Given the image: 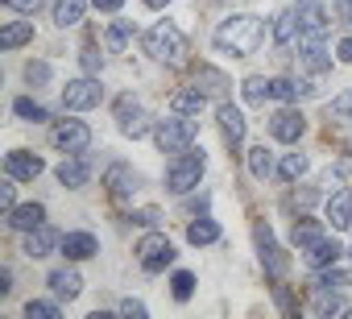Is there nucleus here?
<instances>
[{"label":"nucleus","mask_w":352,"mask_h":319,"mask_svg":"<svg viewBox=\"0 0 352 319\" xmlns=\"http://www.w3.org/2000/svg\"><path fill=\"white\" fill-rule=\"evenodd\" d=\"M195 137H199V120H191L183 112H174L170 120H157L153 124V145L162 153H183V149L195 145Z\"/></svg>","instance_id":"obj_4"},{"label":"nucleus","mask_w":352,"mask_h":319,"mask_svg":"<svg viewBox=\"0 0 352 319\" xmlns=\"http://www.w3.org/2000/svg\"><path fill=\"white\" fill-rule=\"evenodd\" d=\"M83 13H87V0H54V25H58V30L79 25Z\"/></svg>","instance_id":"obj_23"},{"label":"nucleus","mask_w":352,"mask_h":319,"mask_svg":"<svg viewBox=\"0 0 352 319\" xmlns=\"http://www.w3.org/2000/svg\"><path fill=\"white\" fill-rule=\"evenodd\" d=\"M336 54H340V63H352V38H340Z\"/></svg>","instance_id":"obj_47"},{"label":"nucleus","mask_w":352,"mask_h":319,"mask_svg":"<svg viewBox=\"0 0 352 319\" xmlns=\"http://www.w3.org/2000/svg\"><path fill=\"white\" fill-rule=\"evenodd\" d=\"M25 319H58V302L30 298V302H25Z\"/></svg>","instance_id":"obj_37"},{"label":"nucleus","mask_w":352,"mask_h":319,"mask_svg":"<svg viewBox=\"0 0 352 319\" xmlns=\"http://www.w3.org/2000/svg\"><path fill=\"white\" fill-rule=\"evenodd\" d=\"M319 286H327V290H336V286H348V274H340V270H331V265H327V270L319 274Z\"/></svg>","instance_id":"obj_40"},{"label":"nucleus","mask_w":352,"mask_h":319,"mask_svg":"<svg viewBox=\"0 0 352 319\" xmlns=\"http://www.w3.org/2000/svg\"><path fill=\"white\" fill-rule=\"evenodd\" d=\"M0 294H13V274L0 270Z\"/></svg>","instance_id":"obj_49"},{"label":"nucleus","mask_w":352,"mask_h":319,"mask_svg":"<svg viewBox=\"0 0 352 319\" xmlns=\"http://www.w3.org/2000/svg\"><path fill=\"white\" fill-rule=\"evenodd\" d=\"M274 298H278V307H282L286 315H294V311H298V302H294V298L286 294V286H274Z\"/></svg>","instance_id":"obj_44"},{"label":"nucleus","mask_w":352,"mask_h":319,"mask_svg":"<svg viewBox=\"0 0 352 319\" xmlns=\"http://www.w3.org/2000/svg\"><path fill=\"white\" fill-rule=\"evenodd\" d=\"M216 120H220V133H224V141H228L232 149H241V141H245V112H241V108H232L228 100H220V108H216Z\"/></svg>","instance_id":"obj_14"},{"label":"nucleus","mask_w":352,"mask_h":319,"mask_svg":"<svg viewBox=\"0 0 352 319\" xmlns=\"http://www.w3.org/2000/svg\"><path fill=\"white\" fill-rule=\"evenodd\" d=\"M13 116H21L25 124H38V120H50V112H46V104H38V100H30V96H21V100H13Z\"/></svg>","instance_id":"obj_31"},{"label":"nucleus","mask_w":352,"mask_h":319,"mask_svg":"<svg viewBox=\"0 0 352 319\" xmlns=\"http://www.w3.org/2000/svg\"><path fill=\"white\" fill-rule=\"evenodd\" d=\"M174 257V245H170V236L166 232H149V236H141V245H137V261H141V270L145 274H162Z\"/></svg>","instance_id":"obj_5"},{"label":"nucleus","mask_w":352,"mask_h":319,"mask_svg":"<svg viewBox=\"0 0 352 319\" xmlns=\"http://www.w3.org/2000/svg\"><path fill=\"white\" fill-rule=\"evenodd\" d=\"M54 249H63V236L54 232V228H34V232H25V241H21V253L30 257V261H38V257H50Z\"/></svg>","instance_id":"obj_12"},{"label":"nucleus","mask_w":352,"mask_h":319,"mask_svg":"<svg viewBox=\"0 0 352 319\" xmlns=\"http://www.w3.org/2000/svg\"><path fill=\"white\" fill-rule=\"evenodd\" d=\"M100 67H104V58H100V50H96V46H87V50H83V71H91V75H96Z\"/></svg>","instance_id":"obj_43"},{"label":"nucleus","mask_w":352,"mask_h":319,"mask_svg":"<svg viewBox=\"0 0 352 319\" xmlns=\"http://www.w3.org/2000/svg\"><path fill=\"white\" fill-rule=\"evenodd\" d=\"M129 220H133V224H141V228H157V220H162V216H157L153 208H145V212H133Z\"/></svg>","instance_id":"obj_42"},{"label":"nucleus","mask_w":352,"mask_h":319,"mask_svg":"<svg viewBox=\"0 0 352 319\" xmlns=\"http://www.w3.org/2000/svg\"><path fill=\"white\" fill-rule=\"evenodd\" d=\"M261 42H265V17H253V13H232L212 34V46L228 58H249L257 54Z\"/></svg>","instance_id":"obj_1"},{"label":"nucleus","mask_w":352,"mask_h":319,"mask_svg":"<svg viewBox=\"0 0 352 319\" xmlns=\"http://www.w3.org/2000/svg\"><path fill=\"white\" fill-rule=\"evenodd\" d=\"M307 170H311V157H307V153H286L282 162H278V179H282V183H298Z\"/></svg>","instance_id":"obj_25"},{"label":"nucleus","mask_w":352,"mask_h":319,"mask_svg":"<svg viewBox=\"0 0 352 319\" xmlns=\"http://www.w3.org/2000/svg\"><path fill=\"white\" fill-rule=\"evenodd\" d=\"M307 311L311 315H336V311H344V302L327 290V286H319L315 294H311V302H307Z\"/></svg>","instance_id":"obj_32"},{"label":"nucleus","mask_w":352,"mask_h":319,"mask_svg":"<svg viewBox=\"0 0 352 319\" xmlns=\"http://www.w3.org/2000/svg\"><path fill=\"white\" fill-rule=\"evenodd\" d=\"M327 220H331V228H352V195L348 191H336L327 199Z\"/></svg>","instance_id":"obj_24"},{"label":"nucleus","mask_w":352,"mask_h":319,"mask_svg":"<svg viewBox=\"0 0 352 319\" xmlns=\"http://www.w3.org/2000/svg\"><path fill=\"white\" fill-rule=\"evenodd\" d=\"M120 315H133V319H145V302H141V298H124V302H120Z\"/></svg>","instance_id":"obj_45"},{"label":"nucleus","mask_w":352,"mask_h":319,"mask_svg":"<svg viewBox=\"0 0 352 319\" xmlns=\"http://www.w3.org/2000/svg\"><path fill=\"white\" fill-rule=\"evenodd\" d=\"M0 208H5V212L17 208V179H13V175L5 179V187H0Z\"/></svg>","instance_id":"obj_39"},{"label":"nucleus","mask_w":352,"mask_h":319,"mask_svg":"<svg viewBox=\"0 0 352 319\" xmlns=\"http://www.w3.org/2000/svg\"><path fill=\"white\" fill-rule=\"evenodd\" d=\"M46 286H50V294L54 298H63V302H75L79 294H83V278H79V270H50V278H46Z\"/></svg>","instance_id":"obj_15"},{"label":"nucleus","mask_w":352,"mask_h":319,"mask_svg":"<svg viewBox=\"0 0 352 319\" xmlns=\"http://www.w3.org/2000/svg\"><path fill=\"white\" fill-rule=\"evenodd\" d=\"M204 170H208V157H204V149H183V153H174V162L166 166V191H174V195H187V191H195L199 187V179H204Z\"/></svg>","instance_id":"obj_3"},{"label":"nucleus","mask_w":352,"mask_h":319,"mask_svg":"<svg viewBox=\"0 0 352 319\" xmlns=\"http://www.w3.org/2000/svg\"><path fill=\"white\" fill-rule=\"evenodd\" d=\"M208 104V96L199 87H183V91H174L170 96V112H183V116H199Z\"/></svg>","instance_id":"obj_22"},{"label":"nucleus","mask_w":352,"mask_h":319,"mask_svg":"<svg viewBox=\"0 0 352 319\" xmlns=\"http://www.w3.org/2000/svg\"><path fill=\"white\" fill-rule=\"evenodd\" d=\"M50 145L63 149L67 157H71V153H83V149L91 145V129H87L83 120H58V124L50 129Z\"/></svg>","instance_id":"obj_9"},{"label":"nucleus","mask_w":352,"mask_h":319,"mask_svg":"<svg viewBox=\"0 0 352 319\" xmlns=\"http://www.w3.org/2000/svg\"><path fill=\"white\" fill-rule=\"evenodd\" d=\"M5 224H9L13 232H34V228H42V224H46V208H42V204L13 208V212H5Z\"/></svg>","instance_id":"obj_18"},{"label":"nucleus","mask_w":352,"mask_h":319,"mask_svg":"<svg viewBox=\"0 0 352 319\" xmlns=\"http://www.w3.org/2000/svg\"><path fill=\"white\" fill-rule=\"evenodd\" d=\"M241 91H245L249 104H265V100H270V79H265V75H249V79L241 83Z\"/></svg>","instance_id":"obj_35"},{"label":"nucleus","mask_w":352,"mask_h":319,"mask_svg":"<svg viewBox=\"0 0 352 319\" xmlns=\"http://www.w3.org/2000/svg\"><path fill=\"white\" fill-rule=\"evenodd\" d=\"M270 100H278V104H294V100H302L298 79H270Z\"/></svg>","instance_id":"obj_33"},{"label":"nucleus","mask_w":352,"mask_h":319,"mask_svg":"<svg viewBox=\"0 0 352 319\" xmlns=\"http://www.w3.org/2000/svg\"><path fill=\"white\" fill-rule=\"evenodd\" d=\"M129 42H133V21H112L108 25V50H129Z\"/></svg>","instance_id":"obj_34"},{"label":"nucleus","mask_w":352,"mask_h":319,"mask_svg":"<svg viewBox=\"0 0 352 319\" xmlns=\"http://www.w3.org/2000/svg\"><path fill=\"white\" fill-rule=\"evenodd\" d=\"M145 9H166V5H174V0H141Z\"/></svg>","instance_id":"obj_50"},{"label":"nucleus","mask_w":352,"mask_h":319,"mask_svg":"<svg viewBox=\"0 0 352 319\" xmlns=\"http://www.w3.org/2000/svg\"><path fill=\"white\" fill-rule=\"evenodd\" d=\"M331 116L352 120V91H348V96H340V100H331Z\"/></svg>","instance_id":"obj_41"},{"label":"nucleus","mask_w":352,"mask_h":319,"mask_svg":"<svg viewBox=\"0 0 352 319\" xmlns=\"http://www.w3.org/2000/svg\"><path fill=\"white\" fill-rule=\"evenodd\" d=\"M91 5H96V9H100V13H116V9H120V5H124V0H91Z\"/></svg>","instance_id":"obj_48"},{"label":"nucleus","mask_w":352,"mask_h":319,"mask_svg":"<svg viewBox=\"0 0 352 319\" xmlns=\"http://www.w3.org/2000/svg\"><path fill=\"white\" fill-rule=\"evenodd\" d=\"M302 133H307V116H302L298 108H278V112L270 116V137H274V141L294 145Z\"/></svg>","instance_id":"obj_10"},{"label":"nucleus","mask_w":352,"mask_h":319,"mask_svg":"<svg viewBox=\"0 0 352 319\" xmlns=\"http://www.w3.org/2000/svg\"><path fill=\"white\" fill-rule=\"evenodd\" d=\"M100 104H104V83L91 79V75L71 79L63 87V108H71V112H87V108H100Z\"/></svg>","instance_id":"obj_6"},{"label":"nucleus","mask_w":352,"mask_h":319,"mask_svg":"<svg viewBox=\"0 0 352 319\" xmlns=\"http://www.w3.org/2000/svg\"><path fill=\"white\" fill-rule=\"evenodd\" d=\"M187 241H191V245H216V241H220V224H216L212 216L191 220V224H187Z\"/></svg>","instance_id":"obj_26"},{"label":"nucleus","mask_w":352,"mask_h":319,"mask_svg":"<svg viewBox=\"0 0 352 319\" xmlns=\"http://www.w3.org/2000/svg\"><path fill=\"white\" fill-rule=\"evenodd\" d=\"M294 34H298V13H294V9H290V13H278V17H274V42H278V46H290Z\"/></svg>","instance_id":"obj_29"},{"label":"nucleus","mask_w":352,"mask_h":319,"mask_svg":"<svg viewBox=\"0 0 352 319\" xmlns=\"http://www.w3.org/2000/svg\"><path fill=\"white\" fill-rule=\"evenodd\" d=\"M63 253H67L71 261H87V257L100 253V241H96L91 232H67V236H63Z\"/></svg>","instance_id":"obj_20"},{"label":"nucleus","mask_w":352,"mask_h":319,"mask_svg":"<svg viewBox=\"0 0 352 319\" xmlns=\"http://www.w3.org/2000/svg\"><path fill=\"white\" fill-rule=\"evenodd\" d=\"M195 87H199L204 96H224V91H228V79H224L220 71H212V67H199V75H195Z\"/></svg>","instance_id":"obj_30"},{"label":"nucleus","mask_w":352,"mask_h":319,"mask_svg":"<svg viewBox=\"0 0 352 319\" xmlns=\"http://www.w3.org/2000/svg\"><path fill=\"white\" fill-rule=\"evenodd\" d=\"M141 46H145V54H149L153 63H162V67H183L187 54H191L187 34L174 25V21H157V25H149L145 38H141Z\"/></svg>","instance_id":"obj_2"},{"label":"nucleus","mask_w":352,"mask_h":319,"mask_svg":"<svg viewBox=\"0 0 352 319\" xmlns=\"http://www.w3.org/2000/svg\"><path fill=\"white\" fill-rule=\"evenodd\" d=\"M298 63H302V71H311V75L331 71V54H327V46H323L319 38H307V42L298 46Z\"/></svg>","instance_id":"obj_17"},{"label":"nucleus","mask_w":352,"mask_h":319,"mask_svg":"<svg viewBox=\"0 0 352 319\" xmlns=\"http://www.w3.org/2000/svg\"><path fill=\"white\" fill-rule=\"evenodd\" d=\"M137 187H141V175H137L133 166L112 162V166L104 170V191H108V199H112V204H129V199L137 195Z\"/></svg>","instance_id":"obj_8"},{"label":"nucleus","mask_w":352,"mask_h":319,"mask_svg":"<svg viewBox=\"0 0 352 319\" xmlns=\"http://www.w3.org/2000/svg\"><path fill=\"white\" fill-rule=\"evenodd\" d=\"M34 42V21H9L0 30V50H21Z\"/></svg>","instance_id":"obj_21"},{"label":"nucleus","mask_w":352,"mask_h":319,"mask_svg":"<svg viewBox=\"0 0 352 319\" xmlns=\"http://www.w3.org/2000/svg\"><path fill=\"white\" fill-rule=\"evenodd\" d=\"M249 175H253V179H270V175H274V153H270L265 145H253V149H249Z\"/></svg>","instance_id":"obj_28"},{"label":"nucleus","mask_w":352,"mask_h":319,"mask_svg":"<svg viewBox=\"0 0 352 319\" xmlns=\"http://www.w3.org/2000/svg\"><path fill=\"white\" fill-rule=\"evenodd\" d=\"M319 236H323V228H319V220H311V216H302V220H294V224H290V241H294L298 249L315 245Z\"/></svg>","instance_id":"obj_27"},{"label":"nucleus","mask_w":352,"mask_h":319,"mask_svg":"<svg viewBox=\"0 0 352 319\" xmlns=\"http://www.w3.org/2000/svg\"><path fill=\"white\" fill-rule=\"evenodd\" d=\"M54 175H58V183H63V187L79 191V187H87V179H91V162H87L83 153H71V157H67V162H63Z\"/></svg>","instance_id":"obj_16"},{"label":"nucleus","mask_w":352,"mask_h":319,"mask_svg":"<svg viewBox=\"0 0 352 319\" xmlns=\"http://www.w3.org/2000/svg\"><path fill=\"white\" fill-rule=\"evenodd\" d=\"M5 5H9V9H17V13H38L42 0H5Z\"/></svg>","instance_id":"obj_46"},{"label":"nucleus","mask_w":352,"mask_h":319,"mask_svg":"<svg viewBox=\"0 0 352 319\" xmlns=\"http://www.w3.org/2000/svg\"><path fill=\"white\" fill-rule=\"evenodd\" d=\"M42 170H46V162L38 153H30V149H9L5 153V175H13L17 183H34Z\"/></svg>","instance_id":"obj_11"},{"label":"nucleus","mask_w":352,"mask_h":319,"mask_svg":"<svg viewBox=\"0 0 352 319\" xmlns=\"http://www.w3.org/2000/svg\"><path fill=\"white\" fill-rule=\"evenodd\" d=\"M253 241H257V257H261V265H265L274 278H282V274L290 270V257L282 253V245L274 241V228H270L265 220H257V224H253Z\"/></svg>","instance_id":"obj_7"},{"label":"nucleus","mask_w":352,"mask_h":319,"mask_svg":"<svg viewBox=\"0 0 352 319\" xmlns=\"http://www.w3.org/2000/svg\"><path fill=\"white\" fill-rule=\"evenodd\" d=\"M170 294H174V298H179V302H187V298L195 294V274H187V270H179V274H174V278H170Z\"/></svg>","instance_id":"obj_36"},{"label":"nucleus","mask_w":352,"mask_h":319,"mask_svg":"<svg viewBox=\"0 0 352 319\" xmlns=\"http://www.w3.org/2000/svg\"><path fill=\"white\" fill-rule=\"evenodd\" d=\"M294 13H298V34H302V38H323V30H327V13H323L319 0H298Z\"/></svg>","instance_id":"obj_13"},{"label":"nucleus","mask_w":352,"mask_h":319,"mask_svg":"<svg viewBox=\"0 0 352 319\" xmlns=\"http://www.w3.org/2000/svg\"><path fill=\"white\" fill-rule=\"evenodd\" d=\"M50 63H25V83L30 87H42V83H50Z\"/></svg>","instance_id":"obj_38"},{"label":"nucleus","mask_w":352,"mask_h":319,"mask_svg":"<svg viewBox=\"0 0 352 319\" xmlns=\"http://www.w3.org/2000/svg\"><path fill=\"white\" fill-rule=\"evenodd\" d=\"M340 253H344V249H340V241L319 236L315 245H307V253H302V257H307V265H311V270H327V265H336V261H340Z\"/></svg>","instance_id":"obj_19"},{"label":"nucleus","mask_w":352,"mask_h":319,"mask_svg":"<svg viewBox=\"0 0 352 319\" xmlns=\"http://www.w3.org/2000/svg\"><path fill=\"white\" fill-rule=\"evenodd\" d=\"M348 286H352V274H348Z\"/></svg>","instance_id":"obj_51"}]
</instances>
